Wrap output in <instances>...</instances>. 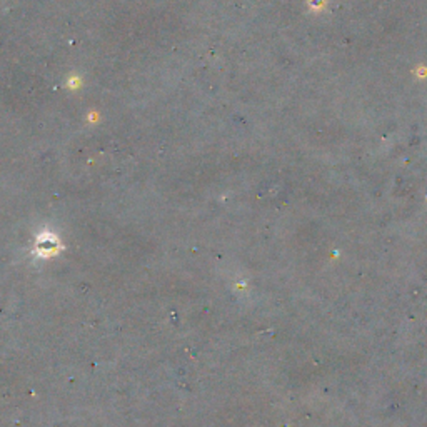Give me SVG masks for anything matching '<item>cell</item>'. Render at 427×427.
I'll list each match as a JSON object with an SVG mask.
<instances>
[{
	"mask_svg": "<svg viewBox=\"0 0 427 427\" xmlns=\"http://www.w3.org/2000/svg\"><path fill=\"white\" fill-rule=\"evenodd\" d=\"M59 247L60 244L54 234H42L37 239V244H35V252L40 257H50L59 250Z\"/></svg>",
	"mask_w": 427,
	"mask_h": 427,
	"instance_id": "1",
	"label": "cell"
}]
</instances>
